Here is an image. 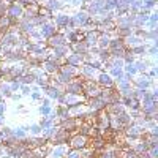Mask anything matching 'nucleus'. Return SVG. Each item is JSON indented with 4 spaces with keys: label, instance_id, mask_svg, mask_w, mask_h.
<instances>
[{
    "label": "nucleus",
    "instance_id": "nucleus-11",
    "mask_svg": "<svg viewBox=\"0 0 158 158\" xmlns=\"http://www.w3.org/2000/svg\"><path fill=\"white\" fill-rule=\"evenodd\" d=\"M68 19H70L68 15H63V13H60V15H57V16L54 18V25H56V27H59V29H67Z\"/></svg>",
    "mask_w": 158,
    "mask_h": 158
},
{
    "label": "nucleus",
    "instance_id": "nucleus-18",
    "mask_svg": "<svg viewBox=\"0 0 158 158\" xmlns=\"http://www.w3.org/2000/svg\"><path fill=\"white\" fill-rule=\"evenodd\" d=\"M51 112H52V108H51V106H44V104H41V106H40V114H41L43 117L49 115Z\"/></svg>",
    "mask_w": 158,
    "mask_h": 158
},
{
    "label": "nucleus",
    "instance_id": "nucleus-23",
    "mask_svg": "<svg viewBox=\"0 0 158 158\" xmlns=\"http://www.w3.org/2000/svg\"><path fill=\"white\" fill-rule=\"evenodd\" d=\"M84 2V0H70V3L71 5H74V6H77V5H81Z\"/></svg>",
    "mask_w": 158,
    "mask_h": 158
},
{
    "label": "nucleus",
    "instance_id": "nucleus-24",
    "mask_svg": "<svg viewBox=\"0 0 158 158\" xmlns=\"http://www.w3.org/2000/svg\"><path fill=\"white\" fill-rule=\"evenodd\" d=\"M3 112H5V104L0 101V115H3Z\"/></svg>",
    "mask_w": 158,
    "mask_h": 158
},
{
    "label": "nucleus",
    "instance_id": "nucleus-5",
    "mask_svg": "<svg viewBox=\"0 0 158 158\" xmlns=\"http://www.w3.org/2000/svg\"><path fill=\"white\" fill-rule=\"evenodd\" d=\"M62 44H68L67 38H65L63 33H54L51 38H48V46L49 48H57V46H62Z\"/></svg>",
    "mask_w": 158,
    "mask_h": 158
},
{
    "label": "nucleus",
    "instance_id": "nucleus-7",
    "mask_svg": "<svg viewBox=\"0 0 158 158\" xmlns=\"http://www.w3.org/2000/svg\"><path fill=\"white\" fill-rule=\"evenodd\" d=\"M41 68H43L44 73H48V74H56V73L60 70V65H59L56 60L48 59V60L43 62V67H41Z\"/></svg>",
    "mask_w": 158,
    "mask_h": 158
},
{
    "label": "nucleus",
    "instance_id": "nucleus-13",
    "mask_svg": "<svg viewBox=\"0 0 158 158\" xmlns=\"http://www.w3.org/2000/svg\"><path fill=\"white\" fill-rule=\"evenodd\" d=\"M0 94H2V97H11L13 95V92H11V85L3 81V82H0Z\"/></svg>",
    "mask_w": 158,
    "mask_h": 158
},
{
    "label": "nucleus",
    "instance_id": "nucleus-12",
    "mask_svg": "<svg viewBox=\"0 0 158 158\" xmlns=\"http://www.w3.org/2000/svg\"><path fill=\"white\" fill-rule=\"evenodd\" d=\"M67 62L71 67H79V65H82V56L76 54V52H70L67 56Z\"/></svg>",
    "mask_w": 158,
    "mask_h": 158
},
{
    "label": "nucleus",
    "instance_id": "nucleus-19",
    "mask_svg": "<svg viewBox=\"0 0 158 158\" xmlns=\"http://www.w3.org/2000/svg\"><path fill=\"white\" fill-rule=\"evenodd\" d=\"M10 85H11V92H18V90L21 89V85H22V84L18 81V79H13Z\"/></svg>",
    "mask_w": 158,
    "mask_h": 158
},
{
    "label": "nucleus",
    "instance_id": "nucleus-20",
    "mask_svg": "<svg viewBox=\"0 0 158 158\" xmlns=\"http://www.w3.org/2000/svg\"><path fill=\"white\" fill-rule=\"evenodd\" d=\"M21 90H22V95H30L32 94V87L30 85H21Z\"/></svg>",
    "mask_w": 158,
    "mask_h": 158
},
{
    "label": "nucleus",
    "instance_id": "nucleus-14",
    "mask_svg": "<svg viewBox=\"0 0 158 158\" xmlns=\"http://www.w3.org/2000/svg\"><path fill=\"white\" fill-rule=\"evenodd\" d=\"M131 54H136V56H144L147 52V46L146 44H139V46H135V48H131Z\"/></svg>",
    "mask_w": 158,
    "mask_h": 158
},
{
    "label": "nucleus",
    "instance_id": "nucleus-4",
    "mask_svg": "<svg viewBox=\"0 0 158 158\" xmlns=\"http://www.w3.org/2000/svg\"><path fill=\"white\" fill-rule=\"evenodd\" d=\"M67 152H68V147H65L63 144H60V146L51 147L49 149V153L46 155V158H65Z\"/></svg>",
    "mask_w": 158,
    "mask_h": 158
},
{
    "label": "nucleus",
    "instance_id": "nucleus-26",
    "mask_svg": "<svg viewBox=\"0 0 158 158\" xmlns=\"http://www.w3.org/2000/svg\"><path fill=\"white\" fill-rule=\"evenodd\" d=\"M2 2H5V3H13L15 0H2Z\"/></svg>",
    "mask_w": 158,
    "mask_h": 158
},
{
    "label": "nucleus",
    "instance_id": "nucleus-8",
    "mask_svg": "<svg viewBox=\"0 0 158 158\" xmlns=\"http://www.w3.org/2000/svg\"><path fill=\"white\" fill-rule=\"evenodd\" d=\"M97 79H98V84H100L103 89L114 87V85H115V84H114V79L109 76V73H100V74L97 76Z\"/></svg>",
    "mask_w": 158,
    "mask_h": 158
},
{
    "label": "nucleus",
    "instance_id": "nucleus-2",
    "mask_svg": "<svg viewBox=\"0 0 158 158\" xmlns=\"http://www.w3.org/2000/svg\"><path fill=\"white\" fill-rule=\"evenodd\" d=\"M5 15H6L11 21L19 19V18L24 15V8H22L21 5H18V3H10V5L6 6V13H5Z\"/></svg>",
    "mask_w": 158,
    "mask_h": 158
},
{
    "label": "nucleus",
    "instance_id": "nucleus-10",
    "mask_svg": "<svg viewBox=\"0 0 158 158\" xmlns=\"http://www.w3.org/2000/svg\"><path fill=\"white\" fill-rule=\"evenodd\" d=\"M41 5H44V8H46V10H49L51 13H54L56 10H60V8L63 6L62 0H44V2H43Z\"/></svg>",
    "mask_w": 158,
    "mask_h": 158
},
{
    "label": "nucleus",
    "instance_id": "nucleus-22",
    "mask_svg": "<svg viewBox=\"0 0 158 158\" xmlns=\"http://www.w3.org/2000/svg\"><path fill=\"white\" fill-rule=\"evenodd\" d=\"M32 100H35V101H38V100H41V92H32Z\"/></svg>",
    "mask_w": 158,
    "mask_h": 158
},
{
    "label": "nucleus",
    "instance_id": "nucleus-21",
    "mask_svg": "<svg viewBox=\"0 0 158 158\" xmlns=\"http://www.w3.org/2000/svg\"><path fill=\"white\" fill-rule=\"evenodd\" d=\"M156 52H158L156 46H152V48H149V49H147V52H146V54H150L152 57H155V56H156Z\"/></svg>",
    "mask_w": 158,
    "mask_h": 158
},
{
    "label": "nucleus",
    "instance_id": "nucleus-17",
    "mask_svg": "<svg viewBox=\"0 0 158 158\" xmlns=\"http://www.w3.org/2000/svg\"><path fill=\"white\" fill-rule=\"evenodd\" d=\"M98 158H117V152H112V150H103L101 155Z\"/></svg>",
    "mask_w": 158,
    "mask_h": 158
},
{
    "label": "nucleus",
    "instance_id": "nucleus-25",
    "mask_svg": "<svg viewBox=\"0 0 158 158\" xmlns=\"http://www.w3.org/2000/svg\"><path fill=\"white\" fill-rule=\"evenodd\" d=\"M11 98L15 100V101H18V100H21V95H18V94H15V95H11Z\"/></svg>",
    "mask_w": 158,
    "mask_h": 158
},
{
    "label": "nucleus",
    "instance_id": "nucleus-1",
    "mask_svg": "<svg viewBox=\"0 0 158 158\" xmlns=\"http://www.w3.org/2000/svg\"><path fill=\"white\" fill-rule=\"evenodd\" d=\"M68 146H70V149H74V150H84L89 146V136H84V135L70 136Z\"/></svg>",
    "mask_w": 158,
    "mask_h": 158
},
{
    "label": "nucleus",
    "instance_id": "nucleus-15",
    "mask_svg": "<svg viewBox=\"0 0 158 158\" xmlns=\"http://www.w3.org/2000/svg\"><path fill=\"white\" fill-rule=\"evenodd\" d=\"M65 158H82V155H81V150L68 149V152H67V155H65Z\"/></svg>",
    "mask_w": 158,
    "mask_h": 158
},
{
    "label": "nucleus",
    "instance_id": "nucleus-28",
    "mask_svg": "<svg viewBox=\"0 0 158 158\" xmlns=\"http://www.w3.org/2000/svg\"><path fill=\"white\" fill-rule=\"evenodd\" d=\"M0 79H2V77H0Z\"/></svg>",
    "mask_w": 158,
    "mask_h": 158
},
{
    "label": "nucleus",
    "instance_id": "nucleus-27",
    "mask_svg": "<svg viewBox=\"0 0 158 158\" xmlns=\"http://www.w3.org/2000/svg\"><path fill=\"white\" fill-rule=\"evenodd\" d=\"M2 51H3V48H2V44H0V56H2Z\"/></svg>",
    "mask_w": 158,
    "mask_h": 158
},
{
    "label": "nucleus",
    "instance_id": "nucleus-16",
    "mask_svg": "<svg viewBox=\"0 0 158 158\" xmlns=\"http://www.w3.org/2000/svg\"><path fill=\"white\" fill-rule=\"evenodd\" d=\"M41 127L40 125H32V127H29V133L32 135V136H40L41 135Z\"/></svg>",
    "mask_w": 158,
    "mask_h": 158
},
{
    "label": "nucleus",
    "instance_id": "nucleus-6",
    "mask_svg": "<svg viewBox=\"0 0 158 158\" xmlns=\"http://www.w3.org/2000/svg\"><path fill=\"white\" fill-rule=\"evenodd\" d=\"M73 21H74L76 29H79V27H84V25L90 21V16H89L87 11H79V13H76V15L73 16Z\"/></svg>",
    "mask_w": 158,
    "mask_h": 158
},
{
    "label": "nucleus",
    "instance_id": "nucleus-9",
    "mask_svg": "<svg viewBox=\"0 0 158 158\" xmlns=\"http://www.w3.org/2000/svg\"><path fill=\"white\" fill-rule=\"evenodd\" d=\"M56 33V25L51 24V22H44L41 25V30H40V35H41V38H51L52 35Z\"/></svg>",
    "mask_w": 158,
    "mask_h": 158
},
{
    "label": "nucleus",
    "instance_id": "nucleus-3",
    "mask_svg": "<svg viewBox=\"0 0 158 158\" xmlns=\"http://www.w3.org/2000/svg\"><path fill=\"white\" fill-rule=\"evenodd\" d=\"M65 94H71V95H81L82 94V81L81 79H73V81H70L67 84V87H65Z\"/></svg>",
    "mask_w": 158,
    "mask_h": 158
}]
</instances>
